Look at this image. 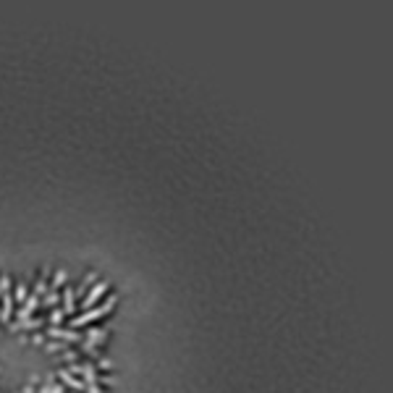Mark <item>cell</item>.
<instances>
[{
	"mask_svg": "<svg viewBox=\"0 0 393 393\" xmlns=\"http://www.w3.org/2000/svg\"><path fill=\"white\" fill-rule=\"evenodd\" d=\"M118 304V296H108L102 301V304H95L92 309H84L82 315H76L71 320V328H82V325H87V323H95V320H100V317H105V315H110L113 312V307Z\"/></svg>",
	"mask_w": 393,
	"mask_h": 393,
	"instance_id": "1",
	"label": "cell"
},
{
	"mask_svg": "<svg viewBox=\"0 0 393 393\" xmlns=\"http://www.w3.org/2000/svg\"><path fill=\"white\" fill-rule=\"evenodd\" d=\"M105 341H108V330H105V328H89L79 343H82V351L84 354H92L95 357L97 354V346L105 343Z\"/></svg>",
	"mask_w": 393,
	"mask_h": 393,
	"instance_id": "2",
	"label": "cell"
},
{
	"mask_svg": "<svg viewBox=\"0 0 393 393\" xmlns=\"http://www.w3.org/2000/svg\"><path fill=\"white\" fill-rule=\"evenodd\" d=\"M110 289V283L108 281H97V283H92V289H89L87 294H84V299H82V309H92L97 301L105 296V291Z\"/></svg>",
	"mask_w": 393,
	"mask_h": 393,
	"instance_id": "3",
	"label": "cell"
},
{
	"mask_svg": "<svg viewBox=\"0 0 393 393\" xmlns=\"http://www.w3.org/2000/svg\"><path fill=\"white\" fill-rule=\"evenodd\" d=\"M48 336L55 338V341H63V343H79L84 336L79 330H71V328H60V325H50L48 328Z\"/></svg>",
	"mask_w": 393,
	"mask_h": 393,
	"instance_id": "4",
	"label": "cell"
},
{
	"mask_svg": "<svg viewBox=\"0 0 393 393\" xmlns=\"http://www.w3.org/2000/svg\"><path fill=\"white\" fill-rule=\"evenodd\" d=\"M40 307V296H34V294H29V299L21 304V309H16V320L21 323V320H29V317L34 315V309Z\"/></svg>",
	"mask_w": 393,
	"mask_h": 393,
	"instance_id": "5",
	"label": "cell"
},
{
	"mask_svg": "<svg viewBox=\"0 0 393 393\" xmlns=\"http://www.w3.org/2000/svg\"><path fill=\"white\" fill-rule=\"evenodd\" d=\"M58 377H60V385H68L71 390H84V380H82V377H76V375H71L66 367L63 370H58Z\"/></svg>",
	"mask_w": 393,
	"mask_h": 393,
	"instance_id": "6",
	"label": "cell"
},
{
	"mask_svg": "<svg viewBox=\"0 0 393 393\" xmlns=\"http://www.w3.org/2000/svg\"><path fill=\"white\" fill-rule=\"evenodd\" d=\"M11 317H13V296H3L0 299V323H11Z\"/></svg>",
	"mask_w": 393,
	"mask_h": 393,
	"instance_id": "7",
	"label": "cell"
},
{
	"mask_svg": "<svg viewBox=\"0 0 393 393\" xmlns=\"http://www.w3.org/2000/svg\"><path fill=\"white\" fill-rule=\"evenodd\" d=\"M92 283H97V273H87V276L82 278V283L76 286V289H73V294L84 299V294H87L89 289H92Z\"/></svg>",
	"mask_w": 393,
	"mask_h": 393,
	"instance_id": "8",
	"label": "cell"
},
{
	"mask_svg": "<svg viewBox=\"0 0 393 393\" xmlns=\"http://www.w3.org/2000/svg\"><path fill=\"white\" fill-rule=\"evenodd\" d=\"M63 315H73V309H76V294H73V289H63Z\"/></svg>",
	"mask_w": 393,
	"mask_h": 393,
	"instance_id": "9",
	"label": "cell"
},
{
	"mask_svg": "<svg viewBox=\"0 0 393 393\" xmlns=\"http://www.w3.org/2000/svg\"><path fill=\"white\" fill-rule=\"evenodd\" d=\"M34 328H42V320H32V317H29V320H16V323H11V330L13 333H19V330H34Z\"/></svg>",
	"mask_w": 393,
	"mask_h": 393,
	"instance_id": "10",
	"label": "cell"
},
{
	"mask_svg": "<svg viewBox=\"0 0 393 393\" xmlns=\"http://www.w3.org/2000/svg\"><path fill=\"white\" fill-rule=\"evenodd\" d=\"M29 299V286L19 283L16 289H13V301H19V304H24V301Z\"/></svg>",
	"mask_w": 393,
	"mask_h": 393,
	"instance_id": "11",
	"label": "cell"
},
{
	"mask_svg": "<svg viewBox=\"0 0 393 393\" xmlns=\"http://www.w3.org/2000/svg\"><path fill=\"white\" fill-rule=\"evenodd\" d=\"M66 270H55V276H53V283H50V291H55V289H60V286L66 283Z\"/></svg>",
	"mask_w": 393,
	"mask_h": 393,
	"instance_id": "12",
	"label": "cell"
},
{
	"mask_svg": "<svg viewBox=\"0 0 393 393\" xmlns=\"http://www.w3.org/2000/svg\"><path fill=\"white\" fill-rule=\"evenodd\" d=\"M58 299H60V294H58V291H48V294H45L40 301H42L45 307H55V304H58Z\"/></svg>",
	"mask_w": 393,
	"mask_h": 393,
	"instance_id": "13",
	"label": "cell"
},
{
	"mask_svg": "<svg viewBox=\"0 0 393 393\" xmlns=\"http://www.w3.org/2000/svg\"><path fill=\"white\" fill-rule=\"evenodd\" d=\"M63 309H53L50 312V317H48V320H50V325H60V323H63Z\"/></svg>",
	"mask_w": 393,
	"mask_h": 393,
	"instance_id": "14",
	"label": "cell"
},
{
	"mask_svg": "<svg viewBox=\"0 0 393 393\" xmlns=\"http://www.w3.org/2000/svg\"><path fill=\"white\" fill-rule=\"evenodd\" d=\"M45 349H48V351H66V343L63 341H50V343H45Z\"/></svg>",
	"mask_w": 393,
	"mask_h": 393,
	"instance_id": "15",
	"label": "cell"
},
{
	"mask_svg": "<svg viewBox=\"0 0 393 393\" xmlns=\"http://www.w3.org/2000/svg\"><path fill=\"white\" fill-rule=\"evenodd\" d=\"M8 289H11V278L8 276H0V299L8 294Z\"/></svg>",
	"mask_w": 393,
	"mask_h": 393,
	"instance_id": "16",
	"label": "cell"
},
{
	"mask_svg": "<svg viewBox=\"0 0 393 393\" xmlns=\"http://www.w3.org/2000/svg\"><path fill=\"white\" fill-rule=\"evenodd\" d=\"M84 393H105L100 388V383H84Z\"/></svg>",
	"mask_w": 393,
	"mask_h": 393,
	"instance_id": "17",
	"label": "cell"
},
{
	"mask_svg": "<svg viewBox=\"0 0 393 393\" xmlns=\"http://www.w3.org/2000/svg\"><path fill=\"white\" fill-rule=\"evenodd\" d=\"M110 365H113V362H110L108 357H100V362H97L95 367H100V370H110Z\"/></svg>",
	"mask_w": 393,
	"mask_h": 393,
	"instance_id": "18",
	"label": "cell"
},
{
	"mask_svg": "<svg viewBox=\"0 0 393 393\" xmlns=\"http://www.w3.org/2000/svg\"><path fill=\"white\" fill-rule=\"evenodd\" d=\"M50 393H66V390H63V385H55V383H53V385H50Z\"/></svg>",
	"mask_w": 393,
	"mask_h": 393,
	"instance_id": "19",
	"label": "cell"
},
{
	"mask_svg": "<svg viewBox=\"0 0 393 393\" xmlns=\"http://www.w3.org/2000/svg\"><path fill=\"white\" fill-rule=\"evenodd\" d=\"M32 341H34V343H45V336H42V333H37V336H34Z\"/></svg>",
	"mask_w": 393,
	"mask_h": 393,
	"instance_id": "20",
	"label": "cell"
},
{
	"mask_svg": "<svg viewBox=\"0 0 393 393\" xmlns=\"http://www.w3.org/2000/svg\"><path fill=\"white\" fill-rule=\"evenodd\" d=\"M37 393H50V385H42V388H40Z\"/></svg>",
	"mask_w": 393,
	"mask_h": 393,
	"instance_id": "21",
	"label": "cell"
},
{
	"mask_svg": "<svg viewBox=\"0 0 393 393\" xmlns=\"http://www.w3.org/2000/svg\"><path fill=\"white\" fill-rule=\"evenodd\" d=\"M71 393H76V390H71Z\"/></svg>",
	"mask_w": 393,
	"mask_h": 393,
	"instance_id": "22",
	"label": "cell"
}]
</instances>
